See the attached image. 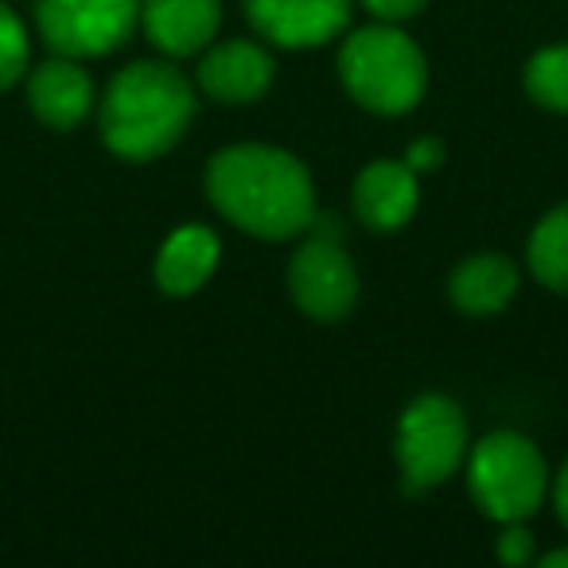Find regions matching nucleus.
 <instances>
[{"mask_svg":"<svg viewBox=\"0 0 568 568\" xmlns=\"http://www.w3.org/2000/svg\"><path fill=\"white\" fill-rule=\"evenodd\" d=\"M203 187L211 206L261 242H288L316 214V183L293 152L273 144H230L206 160Z\"/></svg>","mask_w":568,"mask_h":568,"instance_id":"f257e3e1","label":"nucleus"},{"mask_svg":"<svg viewBox=\"0 0 568 568\" xmlns=\"http://www.w3.org/2000/svg\"><path fill=\"white\" fill-rule=\"evenodd\" d=\"M199 113L195 87L160 59H136L110 79L98 105L102 144L129 164L160 160L183 141Z\"/></svg>","mask_w":568,"mask_h":568,"instance_id":"f03ea898","label":"nucleus"},{"mask_svg":"<svg viewBox=\"0 0 568 568\" xmlns=\"http://www.w3.org/2000/svg\"><path fill=\"white\" fill-rule=\"evenodd\" d=\"M343 90L378 118L417 110L428 90V59L397 24H371L339 48Z\"/></svg>","mask_w":568,"mask_h":568,"instance_id":"7ed1b4c3","label":"nucleus"},{"mask_svg":"<svg viewBox=\"0 0 568 568\" xmlns=\"http://www.w3.org/2000/svg\"><path fill=\"white\" fill-rule=\"evenodd\" d=\"M467 490L498 526L529 521L549 495V467L529 436L498 428L467 452Z\"/></svg>","mask_w":568,"mask_h":568,"instance_id":"20e7f679","label":"nucleus"},{"mask_svg":"<svg viewBox=\"0 0 568 568\" xmlns=\"http://www.w3.org/2000/svg\"><path fill=\"white\" fill-rule=\"evenodd\" d=\"M467 417L452 397L420 394L397 417L394 456L405 495H425L448 483L467 464Z\"/></svg>","mask_w":568,"mask_h":568,"instance_id":"39448f33","label":"nucleus"},{"mask_svg":"<svg viewBox=\"0 0 568 568\" xmlns=\"http://www.w3.org/2000/svg\"><path fill=\"white\" fill-rule=\"evenodd\" d=\"M141 24V0H36V28L55 55L102 59Z\"/></svg>","mask_w":568,"mask_h":568,"instance_id":"423d86ee","label":"nucleus"},{"mask_svg":"<svg viewBox=\"0 0 568 568\" xmlns=\"http://www.w3.org/2000/svg\"><path fill=\"white\" fill-rule=\"evenodd\" d=\"M288 296L316 324H339L358 304V268L339 234L304 230V245L288 261Z\"/></svg>","mask_w":568,"mask_h":568,"instance_id":"0eeeda50","label":"nucleus"},{"mask_svg":"<svg viewBox=\"0 0 568 568\" xmlns=\"http://www.w3.org/2000/svg\"><path fill=\"white\" fill-rule=\"evenodd\" d=\"M245 20L273 48L308 51L347 32L351 0H245Z\"/></svg>","mask_w":568,"mask_h":568,"instance_id":"6e6552de","label":"nucleus"},{"mask_svg":"<svg viewBox=\"0 0 568 568\" xmlns=\"http://www.w3.org/2000/svg\"><path fill=\"white\" fill-rule=\"evenodd\" d=\"M276 63L261 43L253 40H226L211 43L199 59L195 87L222 105H253L273 87Z\"/></svg>","mask_w":568,"mask_h":568,"instance_id":"1a4fd4ad","label":"nucleus"},{"mask_svg":"<svg viewBox=\"0 0 568 568\" xmlns=\"http://www.w3.org/2000/svg\"><path fill=\"white\" fill-rule=\"evenodd\" d=\"M28 110L55 133H71L94 113V79L82 71V59L55 55L40 67H28Z\"/></svg>","mask_w":568,"mask_h":568,"instance_id":"9d476101","label":"nucleus"},{"mask_svg":"<svg viewBox=\"0 0 568 568\" xmlns=\"http://www.w3.org/2000/svg\"><path fill=\"white\" fill-rule=\"evenodd\" d=\"M351 203H355V214L366 230H374V234H397L417 214L420 175L405 160H371L358 172Z\"/></svg>","mask_w":568,"mask_h":568,"instance_id":"9b49d317","label":"nucleus"},{"mask_svg":"<svg viewBox=\"0 0 568 568\" xmlns=\"http://www.w3.org/2000/svg\"><path fill=\"white\" fill-rule=\"evenodd\" d=\"M141 28L160 55H203L222 28V0H141Z\"/></svg>","mask_w":568,"mask_h":568,"instance_id":"f8f14e48","label":"nucleus"},{"mask_svg":"<svg viewBox=\"0 0 568 568\" xmlns=\"http://www.w3.org/2000/svg\"><path fill=\"white\" fill-rule=\"evenodd\" d=\"M219 257H222V242L211 226H203V222L175 226L172 234L164 237V245L156 250V265H152L156 288L164 296H172V301L195 296L214 276Z\"/></svg>","mask_w":568,"mask_h":568,"instance_id":"ddd939ff","label":"nucleus"},{"mask_svg":"<svg viewBox=\"0 0 568 568\" xmlns=\"http://www.w3.org/2000/svg\"><path fill=\"white\" fill-rule=\"evenodd\" d=\"M521 288V273L503 253H471L448 276V296L464 316H495L510 308Z\"/></svg>","mask_w":568,"mask_h":568,"instance_id":"4468645a","label":"nucleus"},{"mask_svg":"<svg viewBox=\"0 0 568 568\" xmlns=\"http://www.w3.org/2000/svg\"><path fill=\"white\" fill-rule=\"evenodd\" d=\"M529 273L549 288V293H568V203L552 206L534 226L526 242Z\"/></svg>","mask_w":568,"mask_h":568,"instance_id":"2eb2a0df","label":"nucleus"},{"mask_svg":"<svg viewBox=\"0 0 568 568\" xmlns=\"http://www.w3.org/2000/svg\"><path fill=\"white\" fill-rule=\"evenodd\" d=\"M521 87L534 105L549 113H568V43H552V48L529 55Z\"/></svg>","mask_w":568,"mask_h":568,"instance_id":"dca6fc26","label":"nucleus"},{"mask_svg":"<svg viewBox=\"0 0 568 568\" xmlns=\"http://www.w3.org/2000/svg\"><path fill=\"white\" fill-rule=\"evenodd\" d=\"M32 67V40L17 12L0 0V90H12Z\"/></svg>","mask_w":568,"mask_h":568,"instance_id":"f3484780","label":"nucleus"},{"mask_svg":"<svg viewBox=\"0 0 568 568\" xmlns=\"http://www.w3.org/2000/svg\"><path fill=\"white\" fill-rule=\"evenodd\" d=\"M495 557L510 568H521V565H534L537 557V541L534 534L526 529V521H506L503 534H498V545H495Z\"/></svg>","mask_w":568,"mask_h":568,"instance_id":"a211bd4d","label":"nucleus"},{"mask_svg":"<svg viewBox=\"0 0 568 568\" xmlns=\"http://www.w3.org/2000/svg\"><path fill=\"white\" fill-rule=\"evenodd\" d=\"M444 156H448V149H444L440 136H417V141H413L409 149H405L402 160L417 175H428V172H436V168L444 164Z\"/></svg>","mask_w":568,"mask_h":568,"instance_id":"6ab92c4d","label":"nucleus"},{"mask_svg":"<svg viewBox=\"0 0 568 568\" xmlns=\"http://www.w3.org/2000/svg\"><path fill=\"white\" fill-rule=\"evenodd\" d=\"M363 9L382 24H405L428 9V0H363Z\"/></svg>","mask_w":568,"mask_h":568,"instance_id":"aec40b11","label":"nucleus"},{"mask_svg":"<svg viewBox=\"0 0 568 568\" xmlns=\"http://www.w3.org/2000/svg\"><path fill=\"white\" fill-rule=\"evenodd\" d=\"M549 495H552V506H557L560 526L568 529V459H565V464H560V471L549 479Z\"/></svg>","mask_w":568,"mask_h":568,"instance_id":"412c9836","label":"nucleus"},{"mask_svg":"<svg viewBox=\"0 0 568 568\" xmlns=\"http://www.w3.org/2000/svg\"><path fill=\"white\" fill-rule=\"evenodd\" d=\"M541 565H545V568H568V549H552V552H545Z\"/></svg>","mask_w":568,"mask_h":568,"instance_id":"4be33fe9","label":"nucleus"}]
</instances>
